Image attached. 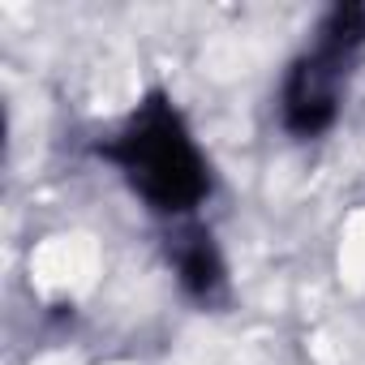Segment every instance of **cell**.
Returning a JSON list of instances; mask_svg holds the SVG:
<instances>
[{
  "instance_id": "1",
  "label": "cell",
  "mask_w": 365,
  "mask_h": 365,
  "mask_svg": "<svg viewBox=\"0 0 365 365\" xmlns=\"http://www.w3.org/2000/svg\"><path fill=\"white\" fill-rule=\"evenodd\" d=\"M103 155L155 211H190L207 194V163L180 112L163 95L138 103V112L103 146Z\"/></svg>"
},
{
  "instance_id": "2",
  "label": "cell",
  "mask_w": 365,
  "mask_h": 365,
  "mask_svg": "<svg viewBox=\"0 0 365 365\" xmlns=\"http://www.w3.org/2000/svg\"><path fill=\"white\" fill-rule=\"evenodd\" d=\"M339 65H344V56L331 52V48H322V43L292 65L288 86H284V125L292 133L314 138V133H322L335 120Z\"/></svg>"
},
{
  "instance_id": "3",
  "label": "cell",
  "mask_w": 365,
  "mask_h": 365,
  "mask_svg": "<svg viewBox=\"0 0 365 365\" xmlns=\"http://www.w3.org/2000/svg\"><path fill=\"white\" fill-rule=\"evenodd\" d=\"M176 271H180V284L194 297H211L224 284V262H220L211 237H202V232H194L176 245Z\"/></svg>"
},
{
  "instance_id": "4",
  "label": "cell",
  "mask_w": 365,
  "mask_h": 365,
  "mask_svg": "<svg viewBox=\"0 0 365 365\" xmlns=\"http://www.w3.org/2000/svg\"><path fill=\"white\" fill-rule=\"evenodd\" d=\"M318 43L331 48V52H339V56L356 52L365 43V5H339V9H331V18L322 22V39Z\"/></svg>"
}]
</instances>
